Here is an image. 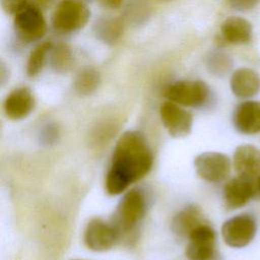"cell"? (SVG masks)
Returning <instances> with one entry per match:
<instances>
[{
	"label": "cell",
	"instance_id": "1",
	"mask_svg": "<svg viewBox=\"0 0 260 260\" xmlns=\"http://www.w3.org/2000/svg\"><path fill=\"white\" fill-rule=\"evenodd\" d=\"M152 161V153L145 137L138 131H126L114 148L106 176L107 192L110 195L123 193L130 184L139 181L150 171Z\"/></svg>",
	"mask_w": 260,
	"mask_h": 260
},
{
	"label": "cell",
	"instance_id": "2",
	"mask_svg": "<svg viewBox=\"0 0 260 260\" xmlns=\"http://www.w3.org/2000/svg\"><path fill=\"white\" fill-rule=\"evenodd\" d=\"M90 17L88 6L81 0H61L52 14L53 28L60 34L81 29Z\"/></svg>",
	"mask_w": 260,
	"mask_h": 260
},
{
	"label": "cell",
	"instance_id": "3",
	"mask_svg": "<svg viewBox=\"0 0 260 260\" xmlns=\"http://www.w3.org/2000/svg\"><path fill=\"white\" fill-rule=\"evenodd\" d=\"M13 24L16 37L25 44L41 40L47 32L42 9L32 3H27L14 15Z\"/></svg>",
	"mask_w": 260,
	"mask_h": 260
},
{
	"label": "cell",
	"instance_id": "4",
	"mask_svg": "<svg viewBox=\"0 0 260 260\" xmlns=\"http://www.w3.org/2000/svg\"><path fill=\"white\" fill-rule=\"evenodd\" d=\"M209 87L202 80H179L169 85L165 95L180 106L200 107L209 98Z\"/></svg>",
	"mask_w": 260,
	"mask_h": 260
},
{
	"label": "cell",
	"instance_id": "5",
	"mask_svg": "<svg viewBox=\"0 0 260 260\" xmlns=\"http://www.w3.org/2000/svg\"><path fill=\"white\" fill-rule=\"evenodd\" d=\"M257 230L256 219L249 213H241L228 219L221 226L224 243L233 248H243L249 245Z\"/></svg>",
	"mask_w": 260,
	"mask_h": 260
},
{
	"label": "cell",
	"instance_id": "6",
	"mask_svg": "<svg viewBox=\"0 0 260 260\" xmlns=\"http://www.w3.org/2000/svg\"><path fill=\"white\" fill-rule=\"evenodd\" d=\"M194 167L202 180L218 183L229 177L232 164L230 157L221 152L206 151L195 157Z\"/></svg>",
	"mask_w": 260,
	"mask_h": 260
},
{
	"label": "cell",
	"instance_id": "7",
	"mask_svg": "<svg viewBox=\"0 0 260 260\" xmlns=\"http://www.w3.org/2000/svg\"><path fill=\"white\" fill-rule=\"evenodd\" d=\"M145 198L138 190H130L120 200L116 211V228L129 231L143 217L145 213Z\"/></svg>",
	"mask_w": 260,
	"mask_h": 260
},
{
	"label": "cell",
	"instance_id": "8",
	"mask_svg": "<svg viewBox=\"0 0 260 260\" xmlns=\"http://www.w3.org/2000/svg\"><path fill=\"white\" fill-rule=\"evenodd\" d=\"M119 230L113 223L94 217L85 226L83 241L85 246L94 252H104L111 249L119 238Z\"/></svg>",
	"mask_w": 260,
	"mask_h": 260
},
{
	"label": "cell",
	"instance_id": "9",
	"mask_svg": "<svg viewBox=\"0 0 260 260\" xmlns=\"http://www.w3.org/2000/svg\"><path fill=\"white\" fill-rule=\"evenodd\" d=\"M159 115L165 128L175 138L187 136L192 128L193 116L180 105L167 101L159 108Z\"/></svg>",
	"mask_w": 260,
	"mask_h": 260
},
{
	"label": "cell",
	"instance_id": "10",
	"mask_svg": "<svg viewBox=\"0 0 260 260\" xmlns=\"http://www.w3.org/2000/svg\"><path fill=\"white\" fill-rule=\"evenodd\" d=\"M186 256L189 260H211L215 252V232L207 223L196 226L188 236Z\"/></svg>",
	"mask_w": 260,
	"mask_h": 260
},
{
	"label": "cell",
	"instance_id": "11",
	"mask_svg": "<svg viewBox=\"0 0 260 260\" xmlns=\"http://www.w3.org/2000/svg\"><path fill=\"white\" fill-rule=\"evenodd\" d=\"M256 182L242 176L230 179L223 186L224 204L230 209H238L245 206L255 195Z\"/></svg>",
	"mask_w": 260,
	"mask_h": 260
},
{
	"label": "cell",
	"instance_id": "12",
	"mask_svg": "<svg viewBox=\"0 0 260 260\" xmlns=\"http://www.w3.org/2000/svg\"><path fill=\"white\" fill-rule=\"evenodd\" d=\"M36 99L32 91L25 86L13 89L3 104L4 113L10 120H21L34 110Z\"/></svg>",
	"mask_w": 260,
	"mask_h": 260
},
{
	"label": "cell",
	"instance_id": "13",
	"mask_svg": "<svg viewBox=\"0 0 260 260\" xmlns=\"http://www.w3.org/2000/svg\"><path fill=\"white\" fill-rule=\"evenodd\" d=\"M233 166L239 176L254 180L260 175V149L251 144H243L236 148Z\"/></svg>",
	"mask_w": 260,
	"mask_h": 260
},
{
	"label": "cell",
	"instance_id": "14",
	"mask_svg": "<svg viewBox=\"0 0 260 260\" xmlns=\"http://www.w3.org/2000/svg\"><path fill=\"white\" fill-rule=\"evenodd\" d=\"M234 125L238 132L254 135L260 132V102L246 101L235 110Z\"/></svg>",
	"mask_w": 260,
	"mask_h": 260
},
{
	"label": "cell",
	"instance_id": "15",
	"mask_svg": "<svg viewBox=\"0 0 260 260\" xmlns=\"http://www.w3.org/2000/svg\"><path fill=\"white\" fill-rule=\"evenodd\" d=\"M230 84L236 96L251 98L260 90V76L251 68H240L232 74Z\"/></svg>",
	"mask_w": 260,
	"mask_h": 260
},
{
	"label": "cell",
	"instance_id": "16",
	"mask_svg": "<svg viewBox=\"0 0 260 260\" xmlns=\"http://www.w3.org/2000/svg\"><path fill=\"white\" fill-rule=\"evenodd\" d=\"M220 32L224 42L229 44H247L252 39V25L243 17L231 16L221 23Z\"/></svg>",
	"mask_w": 260,
	"mask_h": 260
},
{
	"label": "cell",
	"instance_id": "17",
	"mask_svg": "<svg viewBox=\"0 0 260 260\" xmlns=\"http://www.w3.org/2000/svg\"><path fill=\"white\" fill-rule=\"evenodd\" d=\"M201 223H204V221L200 209L197 206L191 205L185 207L174 217L172 228L180 236H189Z\"/></svg>",
	"mask_w": 260,
	"mask_h": 260
},
{
	"label": "cell",
	"instance_id": "18",
	"mask_svg": "<svg viewBox=\"0 0 260 260\" xmlns=\"http://www.w3.org/2000/svg\"><path fill=\"white\" fill-rule=\"evenodd\" d=\"M96 37L106 44H115L123 35L124 24L121 18L106 17L102 18L95 23Z\"/></svg>",
	"mask_w": 260,
	"mask_h": 260
},
{
	"label": "cell",
	"instance_id": "19",
	"mask_svg": "<svg viewBox=\"0 0 260 260\" xmlns=\"http://www.w3.org/2000/svg\"><path fill=\"white\" fill-rule=\"evenodd\" d=\"M101 83V74L92 67L83 68L74 79V89L80 95L92 93Z\"/></svg>",
	"mask_w": 260,
	"mask_h": 260
},
{
	"label": "cell",
	"instance_id": "20",
	"mask_svg": "<svg viewBox=\"0 0 260 260\" xmlns=\"http://www.w3.org/2000/svg\"><path fill=\"white\" fill-rule=\"evenodd\" d=\"M53 48V44L50 41L39 44L29 54L26 62V74L29 77L37 76L43 69L48 55Z\"/></svg>",
	"mask_w": 260,
	"mask_h": 260
},
{
	"label": "cell",
	"instance_id": "21",
	"mask_svg": "<svg viewBox=\"0 0 260 260\" xmlns=\"http://www.w3.org/2000/svg\"><path fill=\"white\" fill-rule=\"evenodd\" d=\"M73 64V54L71 48L64 43L53 46L50 52V65L59 73L67 72Z\"/></svg>",
	"mask_w": 260,
	"mask_h": 260
},
{
	"label": "cell",
	"instance_id": "22",
	"mask_svg": "<svg viewBox=\"0 0 260 260\" xmlns=\"http://www.w3.org/2000/svg\"><path fill=\"white\" fill-rule=\"evenodd\" d=\"M206 66L213 74H224L231 67L230 58L222 53H212L206 61Z\"/></svg>",
	"mask_w": 260,
	"mask_h": 260
},
{
	"label": "cell",
	"instance_id": "23",
	"mask_svg": "<svg viewBox=\"0 0 260 260\" xmlns=\"http://www.w3.org/2000/svg\"><path fill=\"white\" fill-rule=\"evenodd\" d=\"M1 7L6 14L15 15L27 4V0H0Z\"/></svg>",
	"mask_w": 260,
	"mask_h": 260
},
{
	"label": "cell",
	"instance_id": "24",
	"mask_svg": "<svg viewBox=\"0 0 260 260\" xmlns=\"http://www.w3.org/2000/svg\"><path fill=\"white\" fill-rule=\"evenodd\" d=\"M260 0H229L231 7L237 10H249L255 7Z\"/></svg>",
	"mask_w": 260,
	"mask_h": 260
},
{
	"label": "cell",
	"instance_id": "25",
	"mask_svg": "<svg viewBox=\"0 0 260 260\" xmlns=\"http://www.w3.org/2000/svg\"><path fill=\"white\" fill-rule=\"evenodd\" d=\"M100 2V4L106 8L109 9H117L119 8L122 4L124 0H98Z\"/></svg>",
	"mask_w": 260,
	"mask_h": 260
},
{
	"label": "cell",
	"instance_id": "26",
	"mask_svg": "<svg viewBox=\"0 0 260 260\" xmlns=\"http://www.w3.org/2000/svg\"><path fill=\"white\" fill-rule=\"evenodd\" d=\"M54 0H32V4L38 6L41 9H46L51 6Z\"/></svg>",
	"mask_w": 260,
	"mask_h": 260
},
{
	"label": "cell",
	"instance_id": "27",
	"mask_svg": "<svg viewBox=\"0 0 260 260\" xmlns=\"http://www.w3.org/2000/svg\"><path fill=\"white\" fill-rule=\"evenodd\" d=\"M256 190L260 195V175L257 177V180H256Z\"/></svg>",
	"mask_w": 260,
	"mask_h": 260
},
{
	"label": "cell",
	"instance_id": "28",
	"mask_svg": "<svg viewBox=\"0 0 260 260\" xmlns=\"http://www.w3.org/2000/svg\"><path fill=\"white\" fill-rule=\"evenodd\" d=\"M161 1H169V0H161Z\"/></svg>",
	"mask_w": 260,
	"mask_h": 260
}]
</instances>
